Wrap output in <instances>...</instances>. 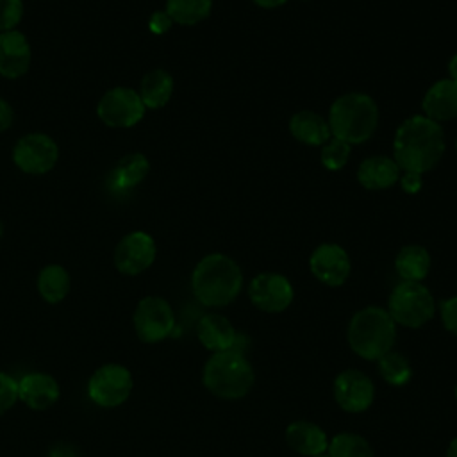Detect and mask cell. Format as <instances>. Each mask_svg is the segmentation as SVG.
Returning <instances> with one entry per match:
<instances>
[{
	"instance_id": "obj_1",
	"label": "cell",
	"mask_w": 457,
	"mask_h": 457,
	"mask_svg": "<svg viewBox=\"0 0 457 457\" xmlns=\"http://www.w3.org/2000/svg\"><path fill=\"white\" fill-rule=\"evenodd\" d=\"M445 148L446 141L441 123L425 114H414L403 120L395 132L393 159L402 171L423 175L441 161Z\"/></svg>"
},
{
	"instance_id": "obj_2",
	"label": "cell",
	"mask_w": 457,
	"mask_h": 457,
	"mask_svg": "<svg viewBox=\"0 0 457 457\" xmlns=\"http://www.w3.org/2000/svg\"><path fill=\"white\" fill-rule=\"evenodd\" d=\"M243 287L239 264L220 252L202 257L191 273V289L196 300L207 307L232 303Z\"/></svg>"
},
{
	"instance_id": "obj_3",
	"label": "cell",
	"mask_w": 457,
	"mask_h": 457,
	"mask_svg": "<svg viewBox=\"0 0 457 457\" xmlns=\"http://www.w3.org/2000/svg\"><path fill=\"white\" fill-rule=\"evenodd\" d=\"M327 121L332 137L348 145H359L375 134L378 127V107L366 93H345L332 102Z\"/></svg>"
},
{
	"instance_id": "obj_4",
	"label": "cell",
	"mask_w": 457,
	"mask_h": 457,
	"mask_svg": "<svg viewBox=\"0 0 457 457\" xmlns=\"http://www.w3.org/2000/svg\"><path fill=\"white\" fill-rule=\"evenodd\" d=\"M396 339V323L389 312L377 305L359 309L348 323L346 341L355 355L364 361H378L393 350Z\"/></svg>"
},
{
	"instance_id": "obj_5",
	"label": "cell",
	"mask_w": 457,
	"mask_h": 457,
	"mask_svg": "<svg viewBox=\"0 0 457 457\" xmlns=\"http://www.w3.org/2000/svg\"><path fill=\"white\" fill-rule=\"evenodd\" d=\"M202 382L209 393L221 400L246 396L255 382V373L243 352L225 350L212 353L204 364Z\"/></svg>"
},
{
	"instance_id": "obj_6",
	"label": "cell",
	"mask_w": 457,
	"mask_h": 457,
	"mask_svg": "<svg viewBox=\"0 0 457 457\" xmlns=\"http://www.w3.org/2000/svg\"><path fill=\"white\" fill-rule=\"evenodd\" d=\"M386 311L396 325L420 328L434 318L436 300L428 287L421 282L402 280L393 287Z\"/></svg>"
},
{
	"instance_id": "obj_7",
	"label": "cell",
	"mask_w": 457,
	"mask_h": 457,
	"mask_svg": "<svg viewBox=\"0 0 457 457\" xmlns=\"http://www.w3.org/2000/svg\"><path fill=\"white\" fill-rule=\"evenodd\" d=\"M145 104L137 91L130 87H112L104 93L96 105L98 118L114 129L134 127L145 116Z\"/></svg>"
},
{
	"instance_id": "obj_8",
	"label": "cell",
	"mask_w": 457,
	"mask_h": 457,
	"mask_svg": "<svg viewBox=\"0 0 457 457\" xmlns=\"http://www.w3.org/2000/svg\"><path fill=\"white\" fill-rule=\"evenodd\" d=\"M57 159V143L43 132L25 134L12 148L14 164L29 175H43L50 171L55 166Z\"/></svg>"
},
{
	"instance_id": "obj_9",
	"label": "cell",
	"mask_w": 457,
	"mask_h": 457,
	"mask_svg": "<svg viewBox=\"0 0 457 457\" xmlns=\"http://www.w3.org/2000/svg\"><path fill=\"white\" fill-rule=\"evenodd\" d=\"M134 328L141 341L157 343L168 337L175 328L171 305L161 296H145L134 311Z\"/></svg>"
},
{
	"instance_id": "obj_10",
	"label": "cell",
	"mask_w": 457,
	"mask_h": 457,
	"mask_svg": "<svg viewBox=\"0 0 457 457\" xmlns=\"http://www.w3.org/2000/svg\"><path fill=\"white\" fill-rule=\"evenodd\" d=\"M132 391V375L121 364H105L98 368L89 382V398L100 407H116L123 403Z\"/></svg>"
},
{
	"instance_id": "obj_11",
	"label": "cell",
	"mask_w": 457,
	"mask_h": 457,
	"mask_svg": "<svg viewBox=\"0 0 457 457\" xmlns=\"http://www.w3.org/2000/svg\"><path fill=\"white\" fill-rule=\"evenodd\" d=\"M248 298L259 311L275 314L293 303L295 289L287 277L275 271H262L250 280Z\"/></svg>"
},
{
	"instance_id": "obj_12",
	"label": "cell",
	"mask_w": 457,
	"mask_h": 457,
	"mask_svg": "<svg viewBox=\"0 0 457 457\" xmlns=\"http://www.w3.org/2000/svg\"><path fill=\"white\" fill-rule=\"evenodd\" d=\"M332 395L343 411L359 414L371 407L375 400V386L366 373L355 368H348L336 375Z\"/></svg>"
},
{
	"instance_id": "obj_13",
	"label": "cell",
	"mask_w": 457,
	"mask_h": 457,
	"mask_svg": "<svg viewBox=\"0 0 457 457\" xmlns=\"http://www.w3.org/2000/svg\"><path fill=\"white\" fill-rule=\"evenodd\" d=\"M309 270L321 284L328 287H339L350 277V255L337 243H321L312 250L309 257Z\"/></svg>"
},
{
	"instance_id": "obj_14",
	"label": "cell",
	"mask_w": 457,
	"mask_h": 457,
	"mask_svg": "<svg viewBox=\"0 0 457 457\" xmlns=\"http://www.w3.org/2000/svg\"><path fill=\"white\" fill-rule=\"evenodd\" d=\"M155 241L143 230H134L123 236L114 252V264L125 275H139L155 261Z\"/></svg>"
},
{
	"instance_id": "obj_15",
	"label": "cell",
	"mask_w": 457,
	"mask_h": 457,
	"mask_svg": "<svg viewBox=\"0 0 457 457\" xmlns=\"http://www.w3.org/2000/svg\"><path fill=\"white\" fill-rule=\"evenodd\" d=\"M30 66V45L20 30L0 32V75L18 79Z\"/></svg>"
},
{
	"instance_id": "obj_16",
	"label": "cell",
	"mask_w": 457,
	"mask_h": 457,
	"mask_svg": "<svg viewBox=\"0 0 457 457\" xmlns=\"http://www.w3.org/2000/svg\"><path fill=\"white\" fill-rule=\"evenodd\" d=\"M196 336L202 346L211 350L212 353L234 350L239 337L230 320L218 312H209L200 318L196 325Z\"/></svg>"
},
{
	"instance_id": "obj_17",
	"label": "cell",
	"mask_w": 457,
	"mask_h": 457,
	"mask_svg": "<svg viewBox=\"0 0 457 457\" xmlns=\"http://www.w3.org/2000/svg\"><path fill=\"white\" fill-rule=\"evenodd\" d=\"M423 114L437 123L457 118V82L441 79L434 82L421 100Z\"/></svg>"
},
{
	"instance_id": "obj_18",
	"label": "cell",
	"mask_w": 457,
	"mask_h": 457,
	"mask_svg": "<svg viewBox=\"0 0 457 457\" xmlns=\"http://www.w3.org/2000/svg\"><path fill=\"white\" fill-rule=\"evenodd\" d=\"M402 175L400 166L393 157L371 155L361 161L357 168V182L370 191H382L393 187Z\"/></svg>"
},
{
	"instance_id": "obj_19",
	"label": "cell",
	"mask_w": 457,
	"mask_h": 457,
	"mask_svg": "<svg viewBox=\"0 0 457 457\" xmlns=\"http://www.w3.org/2000/svg\"><path fill=\"white\" fill-rule=\"evenodd\" d=\"M284 437L287 446L303 457H312L316 453L327 452L328 446V437L325 430L320 425L305 420L291 421L286 427Z\"/></svg>"
},
{
	"instance_id": "obj_20",
	"label": "cell",
	"mask_w": 457,
	"mask_h": 457,
	"mask_svg": "<svg viewBox=\"0 0 457 457\" xmlns=\"http://www.w3.org/2000/svg\"><path fill=\"white\" fill-rule=\"evenodd\" d=\"M18 398L30 409H48L59 398V384L46 373H29L18 382Z\"/></svg>"
},
{
	"instance_id": "obj_21",
	"label": "cell",
	"mask_w": 457,
	"mask_h": 457,
	"mask_svg": "<svg viewBox=\"0 0 457 457\" xmlns=\"http://www.w3.org/2000/svg\"><path fill=\"white\" fill-rule=\"evenodd\" d=\"M150 171V162L143 154H129L118 161L107 177L111 193H127L145 180Z\"/></svg>"
},
{
	"instance_id": "obj_22",
	"label": "cell",
	"mask_w": 457,
	"mask_h": 457,
	"mask_svg": "<svg viewBox=\"0 0 457 457\" xmlns=\"http://www.w3.org/2000/svg\"><path fill=\"white\" fill-rule=\"evenodd\" d=\"M289 132L296 141L311 146H321L332 137L328 121L309 109L298 111L289 118Z\"/></svg>"
},
{
	"instance_id": "obj_23",
	"label": "cell",
	"mask_w": 457,
	"mask_h": 457,
	"mask_svg": "<svg viewBox=\"0 0 457 457\" xmlns=\"http://www.w3.org/2000/svg\"><path fill=\"white\" fill-rule=\"evenodd\" d=\"M430 253L421 245H405L395 257V270L405 282H421L430 271Z\"/></svg>"
},
{
	"instance_id": "obj_24",
	"label": "cell",
	"mask_w": 457,
	"mask_h": 457,
	"mask_svg": "<svg viewBox=\"0 0 457 457\" xmlns=\"http://www.w3.org/2000/svg\"><path fill=\"white\" fill-rule=\"evenodd\" d=\"M137 93L146 109H161L173 95V77L162 68L152 70L141 79Z\"/></svg>"
},
{
	"instance_id": "obj_25",
	"label": "cell",
	"mask_w": 457,
	"mask_h": 457,
	"mask_svg": "<svg viewBox=\"0 0 457 457\" xmlns=\"http://www.w3.org/2000/svg\"><path fill=\"white\" fill-rule=\"evenodd\" d=\"M37 291L48 303L61 302L70 291V275L59 264L45 266L37 275Z\"/></svg>"
},
{
	"instance_id": "obj_26",
	"label": "cell",
	"mask_w": 457,
	"mask_h": 457,
	"mask_svg": "<svg viewBox=\"0 0 457 457\" xmlns=\"http://www.w3.org/2000/svg\"><path fill=\"white\" fill-rule=\"evenodd\" d=\"M212 9V0H166V12L179 25H196Z\"/></svg>"
},
{
	"instance_id": "obj_27",
	"label": "cell",
	"mask_w": 457,
	"mask_h": 457,
	"mask_svg": "<svg viewBox=\"0 0 457 457\" xmlns=\"http://www.w3.org/2000/svg\"><path fill=\"white\" fill-rule=\"evenodd\" d=\"M377 368L382 380L393 387L405 386L412 377V368L409 359L396 350H389L387 353H384L377 361Z\"/></svg>"
},
{
	"instance_id": "obj_28",
	"label": "cell",
	"mask_w": 457,
	"mask_h": 457,
	"mask_svg": "<svg viewBox=\"0 0 457 457\" xmlns=\"http://www.w3.org/2000/svg\"><path fill=\"white\" fill-rule=\"evenodd\" d=\"M327 453L330 457H375L368 439L353 432H339L328 439Z\"/></svg>"
},
{
	"instance_id": "obj_29",
	"label": "cell",
	"mask_w": 457,
	"mask_h": 457,
	"mask_svg": "<svg viewBox=\"0 0 457 457\" xmlns=\"http://www.w3.org/2000/svg\"><path fill=\"white\" fill-rule=\"evenodd\" d=\"M350 150H352V145L337 137H330L325 145H321V154H320L321 164L330 171H339L348 162Z\"/></svg>"
},
{
	"instance_id": "obj_30",
	"label": "cell",
	"mask_w": 457,
	"mask_h": 457,
	"mask_svg": "<svg viewBox=\"0 0 457 457\" xmlns=\"http://www.w3.org/2000/svg\"><path fill=\"white\" fill-rule=\"evenodd\" d=\"M23 16L21 0H0V32L16 30V25Z\"/></svg>"
},
{
	"instance_id": "obj_31",
	"label": "cell",
	"mask_w": 457,
	"mask_h": 457,
	"mask_svg": "<svg viewBox=\"0 0 457 457\" xmlns=\"http://www.w3.org/2000/svg\"><path fill=\"white\" fill-rule=\"evenodd\" d=\"M18 400V382L7 375L0 371V416L5 414L14 402Z\"/></svg>"
},
{
	"instance_id": "obj_32",
	"label": "cell",
	"mask_w": 457,
	"mask_h": 457,
	"mask_svg": "<svg viewBox=\"0 0 457 457\" xmlns=\"http://www.w3.org/2000/svg\"><path fill=\"white\" fill-rule=\"evenodd\" d=\"M439 316L443 327L457 337V296H450L439 302Z\"/></svg>"
},
{
	"instance_id": "obj_33",
	"label": "cell",
	"mask_w": 457,
	"mask_h": 457,
	"mask_svg": "<svg viewBox=\"0 0 457 457\" xmlns=\"http://www.w3.org/2000/svg\"><path fill=\"white\" fill-rule=\"evenodd\" d=\"M171 25H173V20L168 16L166 11H155L148 20V29L157 36L168 32Z\"/></svg>"
},
{
	"instance_id": "obj_34",
	"label": "cell",
	"mask_w": 457,
	"mask_h": 457,
	"mask_svg": "<svg viewBox=\"0 0 457 457\" xmlns=\"http://www.w3.org/2000/svg\"><path fill=\"white\" fill-rule=\"evenodd\" d=\"M400 187L409 193V195H416L421 187H423V180H421V175L420 173H414V171H402L400 179Z\"/></svg>"
},
{
	"instance_id": "obj_35",
	"label": "cell",
	"mask_w": 457,
	"mask_h": 457,
	"mask_svg": "<svg viewBox=\"0 0 457 457\" xmlns=\"http://www.w3.org/2000/svg\"><path fill=\"white\" fill-rule=\"evenodd\" d=\"M11 123H12V109L4 98H0V132L7 130Z\"/></svg>"
},
{
	"instance_id": "obj_36",
	"label": "cell",
	"mask_w": 457,
	"mask_h": 457,
	"mask_svg": "<svg viewBox=\"0 0 457 457\" xmlns=\"http://www.w3.org/2000/svg\"><path fill=\"white\" fill-rule=\"evenodd\" d=\"M50 457H75V450L68 445H55L50 452Z\"/></svg>"
},
{
	"instance_id": "obj_37",
	"label": "cell",
	"mask_w": 457,
	"mask_h": 457,
	"mask_svg": "<svg viewBox=\"0 0 457 457\" xmlns=\"http://www.w3.org/2000/svg\"><path fill=\"white\" fill-rule=\"evenodd\" d=\"M252 2L259 7H264V9H275V7L284 5L287 0H252Z\"/></svg>"
},
{
	"instance_id": "obj_38",
	"label": "cell",
	"mask_w": 457,
	"mask_h": 457,
	"mask_svg": "<svg viewBox=\"0 0 457 457\" xmlns=\"http://www.w3.org/2000/svg\"><path fill=\"white\" fill-rule=\"evenodd\" d=\"M448 73H450V79L457 82V54L452 55V59L448 61Z\"/></svg>"
},
{
	"instance_id": "obj_39",
	"label": "cell",
	"mask_w": 457,
	"mask_h": 457,
	"mask_svg": "<svg viewBox=\"0 0 457 457\" xmlns=\"http://www.w3.org/2000/svg\"><path fill=\"white\" fill-rule=\"evenodd\" d=\"M446 457H457V437H453L446 448Z\"/></svg>"
},
{
	"instance_id": "obj_40",
	"label": "cell",
	"mask_w": 457,
	"mask_h": 457,
	"mask_svg": "<svg viewBox=\"0 0 457 457\" xmlns=\"http://www.w3.org/2000/svg\"><path fill=\"white\" fill-rule=\"evenodd\" d=\"M312 457H330L327 452H321V453H316V455H312Z\"/></svg>"
},
{
	"instance_id": "obj_41",
	"label": "cell",
	"mask_w": 457,
	"mask_h": 457,
	"mask_svg": "<svg viewBox=\"0 0 457 457\" xmlns=\"http://www.w3.org/2000/svg\"><path fill=\"white\" fill-rule=\"evenodd\" d=\"M2 234H4V225H2V221H0V237H2Z\"/></svg>"
},
{
	"instance_id": "obj_42",
	"label": "cell",
	"mask_w": 457,
	"mask_h": 457,
	"mask_svg": "<svg viewBox=\"0 0 457 457\" xmlns=\"http://www.w3.org/2000/svg\"><path fill=\"white\" fill-rule=\"evenodd\" d=\"M453 395H455V400H457V384H455V389H453Z\"/></svg>"
},
{
	"instance_id": "obj_43",
	"label": "cell",
	"mask_w": 457,
	"mask_h": 457,
	"mask_svg": "<svg viewBox=\"0 0 457 457\" xmlns=\"http://www.w3.org/2000/svg\"><path fill=\"white\" fill-rule=\"evenodd\" d=\"M455 152H457V139H455Z\"/></svg>"
}]
</instances>
